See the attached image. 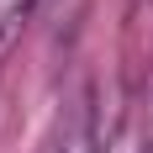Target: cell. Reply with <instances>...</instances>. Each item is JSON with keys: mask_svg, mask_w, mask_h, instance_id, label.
<instances>
[{"mask_svg": "<svg viewBox=\"0 0 153 153\" xmlns=\"http://www.w3.org/2000/svg\"><path fill=\"white\" fill-rule=\"evenodd\" d=\"M42 153H100V143H95V111H90V95H79L74 106L58 116V127H53V137H48Z\"/></svg>", "mask_w": 153, "mask_h": 153, "instance_id": "1", "label": "cell"}]
</instances>
